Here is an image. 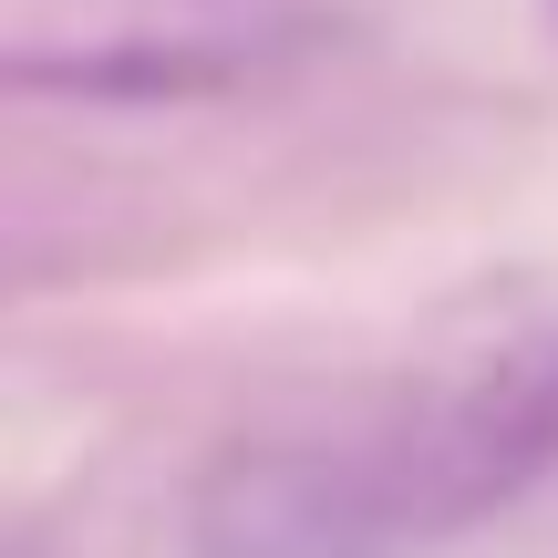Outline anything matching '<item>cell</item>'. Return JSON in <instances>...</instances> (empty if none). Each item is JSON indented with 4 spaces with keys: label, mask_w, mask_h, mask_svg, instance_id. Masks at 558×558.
Returning <instances> with one entry per match:
<instances>
[{
    "label": "cell",
    "mask_w": 558,
    "mask_h": 558,
    "mask_svg": "<svg viewBox=\"0 0 558 558\" xmlns=\"http://www.w3.org/2000/svg\"><path fill=\"white\" fill-rule=\"evenodd\" d=\"M558 465V320L445 352L362 403L228 445L197 486L218 558H393L497 518Z\"/></svg>",
    "instance_id": "1"
}]
</instances>
